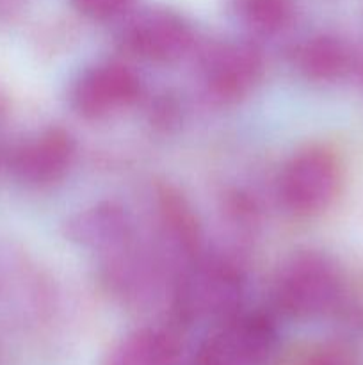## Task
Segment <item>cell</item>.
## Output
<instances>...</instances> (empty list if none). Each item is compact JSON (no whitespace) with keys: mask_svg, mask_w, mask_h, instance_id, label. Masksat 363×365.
I'll return each mask as SVG.
<instances>
[{"mask_svg":"<svg viewBox=\"0 0 363 365\" xmlns=\"http://www.w3.org/2000/svg\"><path fill=\"white\" fill-rule=\"evenodd\" d=\"M157 209L164 241L178 253V257H184L189 264L194 262L201 246V234L189 203L174 189L162 187L157 195Z\"/></svg>","mask_w":363,"mask_h":365,"instance_id":"12","label":"cell"},{"mask_svg":"<svg viewBox=\"0 0 363 365\" xmlns=\"http://www.w3.org/2000/svg\"><path fill=\"white\" fill-rule=\"evenodd\" d=\"M135 0H71L82 16L96 21L114 20L127 13Z\"/></svg>","mask_w":363,"mask_h":365,"instance_id":"14","label":"cell"},{"mask_svg":"<svg viewBox=\"0 0 363 365\" xmlns=\"http://www.w3.org/2000/svg\"><path fill=\"white\" fill-rule=\"evenodd\" d=\"M21 0H0V18L7 16V14L14 13L20 6Z\"/></svg>","mask_w":363,"mask_h":365,"instance_id":"17","label":"cell"},{"mask_svg":"<svg viewBox=\"0 0 363 365\" xmlns=\"http://www.w3.org/2000/svg\"><path fill=\"white\" fill-rule=\"evenodd\" d=\"M64 234L73 245L103 257L134 241V221L120 203L100 202L73 214Z\"/></svg>","mask_w":363,"mask_h":365,"instance_id":"9","label":"cell"},{"mask_svg":"<svg viewBox=\"0 0 363 365\" xmlns=\"http://www.w3.org/2000/svg\"><path fill=\"white\" fill-rule=\"evenodd\" d=\"M342 168L333 152L324 146H308L287 160L278 180V195L290 214L319 216L337 200Z\"/></svg>","mask_w":363,"mask_h":365,"instance_id":"3","label":"cell"},{"mask_svg":"<svg viewBox=\"0 0 363 365\" xmlns=\"http://www.w3.org/2000/svg\"><path fill=\"white\" fill-rule=\"evenodd\" d=\"M120 43L130 56L149 63H174L194 45V29L182 14L164 7H149L128 20Z\"/></svg>","mask_w":363,"mask_h":365,"instance_id":"7","label":"cell"},{"mask_svg":"<svg viewBox=\"0 0 363 365\" xmlns=\"http://www.w3.org/2000/svg\"><path fill=\"white\" fill-rule=\"evenodd\" d=\"M344 292V280L333 259L305 250L288 257L274 278L278 309L295 319H313L331 312Z\"/></svg>","mask_w":363,"mask_h":365,"instance_id":"2","label":"cell"},{"mask_svg":"<svg viewBox=\"0 0 363 365\" xmlns=\"http://www.w3.org/2000/svg\"><path fill=\"white\" fill-rule=\"evenodd\" d=\"M278 344L273 317L263 312H238L217 324L203 341L198 365H263Z\"/></svg>","mask_w":363,"mask_h":365,"instance_id":"4","label":"cell"},{"mask_svg":"<svg viewBox=\"0 0 363 365\" xmlns=\"http://www.w3.org/2000/svg\"><path fill=\"white\" fill-rule=\"evenodd\" d=\"M182 344L169 328L142 327L114 342L102 365H177Z\"/></svg>","mask_w":363,"mask_h":365,"instance_id":"10","label":"cell"},{"mask_svg":"<svg viewBox=\"0 0 363 365\" xmlns=\"http://www.w3.org/2000/svg\"><path fill=\"white\" fill-rule=\"evenodd\" d=\"M241 16L255 34L276 36L294 21L295 0H241Z\"/></svg>","mask_w":363,"mask_h":365,"instance_id":"13","label":"cell"},{"mask_svg":"<svg viewBox=\"0 0 363 365\" xmlns=\"http://www.w3.org/2000/svg\"><path fill=\"white\" fill-rule=\"evenodd\" d=\"M242 274L228 259H196L174 291V312L184 323L221 324L241 312Z\"/></svg>","mask_w":363,"mask_h":365,"instance_id":"1","label":"cell"},{"mask_svg":"<svg viewBox=\"0 0 363 365\" xmlns=\"http://www.w3.org/2000/svg\"><path fill=\"white\" fill-rule=\"evenodd\" d=\"M77 143L68 130L48 127L13 146L7 166L14 180L27 187H50L63 180L75 164Z\"/></svg>","mask_w":363,"mask_h":365,"instance_id":"8","label":"cell"},{"mask_svg":"<svg viewBox=\"0 0 363 365\" xmlns=\"http://www.w3.org/2000/svg\"><path fill=\"white\" fill-rule=\"evenodd\" d=\"M354 50L337 34H315L305 39L294 52L299 73L312 82H338L354 68Z\"/></svg>","mask_w":363,"mask_h":365,"instance_id":"11","label":"cell"},{"mask_svg":"<svg viewBox=\"0 0 363 365\" xmlns=\"http://www.w3.org/2000/svg\"><path fill=\"white\" fill-rule=\"evenodd\" d=\"M294 365H358V362L345 346L320 344L305 353Z\"/></svg>","mask_w":363,"mask_h":365,"instance_id":"15","label":"cell"},{"mask_svg":"<svg viewBox=\"0 0 363 365\" xmlns=\"http://www.w3.org/2000/svg\"><path fill=\"white\" fill-rule=\"evenodd\" d=\"M142 95L139 75L120 61H103L85 68L70 88V107L88 121L105 120L134 106Z\"/></svg>","mask_w":363,"mask_h":365,"instance_id":"5","label":"cell"},{"mask_svg":"<svg viewBox=\"0 0 363 365\" xmlns=\"http://www.w3.org/2000/svg\"><path fill=\"white\" fill-rule=\"evenodd\" d=\"M265 59L258 45L231 39L214 45L203 56L201 81L206 95L221 103L248 96L262 81Z\"/></svg>","mask_w":363,"mask_h":365,"instance_id":"6","label":"cell"},{"mask_svg":"<svg viewBox=\"0 0 363 365\" xmlns=\"http://www.w3.org/2000/svg\"><path fill=\"white\" fill-rule=\"evenodd\" d=\"M178 120V107L174 102H167L162 100L159 106L155 107V121L159 125H173Z\"/></svg>","mask_w":363,"mask_h":365,"instance_id":"16","label":"cell"}]
</instances>
